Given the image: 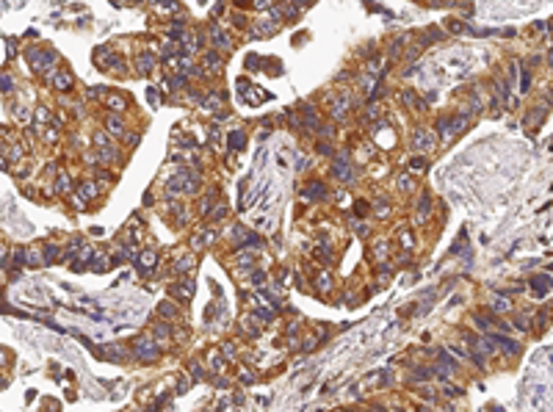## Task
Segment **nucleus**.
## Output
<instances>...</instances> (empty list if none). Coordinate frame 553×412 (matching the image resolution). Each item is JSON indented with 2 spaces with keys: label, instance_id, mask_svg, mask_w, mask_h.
I'll use <instances>...</instances> for the list:
<instances>
[{
  "label": "nucleus",
  "instance_id": "obj_1",
  "mask_svg": "<svg viewBox=\"0 0 553 412\" xmlns=\"http://www.w3.org/2000/svg\"><path fill=\"white\" fill-rule=\"evenodd\" d=\"M534 290L537 293H548V277H537L534 280Z\"/></svg>",
  "mask_w": 553,
  "mask_h": 412
},
{
  "label": "nucleus",
  "instance_id": "obj_2",
  "mask_svg": "<svg viewBox=\"0 0 553 412\" xmlns=\"http://www.w3.org/2000/svg\"><path fill=\"white\" fill-rule=\"evenodd\" d=\"M492 340H495V343H498V346H503V349H506V351H515V349H517V346L512 343V340H506V337H498V335H495V337H492Z\"/></svg>",
  "mask_w": 553,
  "mask_h": 412
},
{
  "label": "nucleus",
  "instance_id": "obj_3",
  "mask_svg": "<svg viewBox=\"0 0 553 412\" xmlns=\"http://www.w3.org/2000/svg\"><path fill=\"white\" fill-rule=\"evenodd\" d=\"M108 128H111V133H122V130H125L119 119H108Z\"/></svg>",
  "mask_w": 553,
  "mask_h": 412
},
{
  "label": "nucleus",
  "instance_id": "obj_4",
  "mask_svg": "<svg viewBox=\"0 0 553 412\" xmlns=\"http://www.w3.org/2000/svg\"><path fill=\"white\" fill-rule=\"evenodd\" d=\"M310 197H324V185L313 183V185H310Z\"/></svg>",
  "mask_w": 553,
  "mask_h": 412
},
{
  "label": "nucleus",
  "instance_id": "obj_5",
  "mask_svg": "<svg viewBox=\"0 0 553 412\" xmlns=\"http://www.w3.org/2000/svg\"><path fill=\"white\" fill-rule=\"evenodd\" d=\"M492 307H495V310H509V302L506 299H495V305Z\"/></svg>",
  "mask_w": 553,
  "mask_h": 412
},
{
  "label": "nucleus",
  "instance_id": "obj_6",
  "mask_svg": "<svg viewBox=\"0 0 553 412\" xmlns=\"http://www.w3.org/2000/svg\"><path fill=\"white\" fill-rule=\"evenodd\" d=\"M230 144H235V147H244V136H241V133H235V136L230 138Z\"/></svg>",
  "mask_w": 553,
  "mask_h": 412
},
{
  "label": "nucleus",
  "instance_id": "obj_7",
  "mask_svg": "<svg viewBox=\"0 0 553 412\" xmlns=\"http://www.w3.org/2000/svg\"><path fill=\"white\" fill-rule=\"evenodd\" d=\"M409 163H412V166H415V169H423V166H426V163H423V160H421V158H412V160H409Z\"/></svg>",
  "mask_w": 553,
  "mask_h": 412
}]
</instances>
